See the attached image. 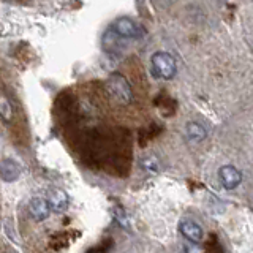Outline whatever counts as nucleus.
Here are the masks:
<instances>
[{"label": "nucleus", "mask_w": 253, "mask_h": 253, "mask_svg": "<svg viewBox=\"0 0 253 253\" xmlns=\"http://www.w3.org/2000/svg\"><path fill=\"white\" fill-rule=\"evenodd\" d=\"M46 201H47V206H49L51 211L62 213L68 209L70 198L62 188H49V192H47V196H46Z\"/></svg>", "instance_id": "obj_5"}, {"label": "nucleus", "mask_w": 253, "mask_h": 253, "mask_svg": "<svg viewBox=\"0 0 253 253\" xmlns=\"http://www.w3.org/2000/svg\"><path fill=\"white\" fill-rule=\"evenodd\" d=\"M29 212L35 221H44L51 213V209H49V206H47L46 198H42V196L32 198L29 203Z\"/></svg>", "instance_id": "obj_7"}, {"label": "nucleus", "mask_w": 253, "mask_h": 253, "mask_svg": "<svg viewBox=\"0 0 253 253\" xmlns=\"http://www.w3.org/2000/svg\"><path fill=\"white\" fill-rule=\"evenodd\" d=\"M141 166H142V169H146L149 172H158L160 171V163H158V160L155 157H144V158H141Z\"/></svg>", "instance_id": "obj_12"}, {"label": "nucleus", "mask_w": 253, "mask_h": 253, "mask_svg": "<svg viewBox=\"0 0 253 253\" xmlns=\"http://www.w3.org/2000/svg\"><path fill=\"white\" fill-rule=\"evenodd\" d=\"M206 128L198 122H188L185 125V136L192 142H200L206 138Z\"/></svg>", "instance_id": "obj_10"}, {"label": "nucleus", "mask_w": 253, "mask_h": 253, "mask_svg": "<svg viewBox=\"0 0 253 253\" xmlns=\"http://www.w3.org/2000/svg\"><path fill=\"white\" fill-rule=\"evenodd\" d=\"M0 117H2L3 122H10L13 117V108L11 103L3 93H0Z\"/></svg>", "instance_id": "obj_11"}, {"label": "nucleus", "mask_w": 253, "mask_h": 253, "mask_svg": "<svg viewBox=\"0 0 253 253\" xmlns=\"http://www.w3.org/2000/svg\"><path fill=\"white\" fill-rule=\"evenodd\" d=\"M106 89L109 95L114 100H117L122 105H128L133 100V90L131 85L121 73H113L106 81Z\"/></svg>", "instance_id": "obj_2"}, {"label": "nucleus", "mask_w": 253, "mask_h": 253, "mask_svg": "<svg viewBox=\"0 0 253 253\" xmlns=\"http://www.w3.org/2000/svg\"><path fill=\"white\" fill-rule=\"evenodd\" d=\"M109 29L124 40H138L142 35V30L138 26V22H134L131 18H126V16L117 18L111 24Z\"/></svg>", "instance_id": "obj_3"}, {"label": "nucleus", "mask_w": 253, "mask_h": 253, "mask_svg": "<svg viewBox=\"0 0 253 253\" xmlns=\"http://www.w3.org/2000/svg\"><path fill=\"white\" fill-rule=\"evenodd\" d=\"M179 231L188 242H193V244L203 242L204 231H203V228L193 220H182L179 225Z\"/></svg>", "instance_id": "obj_6"}, {"label": "nucleus", "mask_w": 253, "mask_h": 253, "mask_svg": "<svg viewBox=\"0 0 253 253\" xmlns=\"http://www.w3.org/2000/svg\"><path fill=\"white\" fill-rule=\"evenodd\" d=\"M150 73L157 79L169 81L177 73L176 59L166 51H157L150 57Z\"/></svg>", "instance_id": "obj_1"}, {"label": "nucleus", "mask_w": 253, "mask_h": 253, "mask_svg": "<svg viewBox=\"0 0 253 253\" xmlns=\"http://www.w3.org/2000/svg\"><path fill=\"white\" fill-rule=\"evenodd\" d=\"M218 177H220L221 185H223L226 190H234V188L239 187V184L242 182L241 171L233 165L221 166L220 171H218Z\"/></svg>", "instance_id": "obj_4"}, {"label": "nucleus", "mask_w": 253, "mask_h": 253, "mask_svg": "<svg viewBox=\"0 0 253 253\" xmlns=\"http://www.w3.org/2000/svg\"><path fill=\"white\" fill-rule=\"evenodd\" d=\"M125 42L126 40L116 35L114 32L109 29L105 32V35H103V38H101V46L108 54H119V52H122Z\"/></svg>", "instance_id": "obj_8"}, {"label": "nucleus", "mask_w": 253, "mask_h": 253, "mask_svg": "<svg viewBox=\"0 0 253 253\" xmlns=\"http://www.w3.org/2000/svg\"><path fill=\"white\" fill-rule=\"evenodd\" d=\"M21 176V166L11 158H5L0 162V177L5 182H14Z\"/></svg>", "instance_id": "obj_9"}]
</instances>
